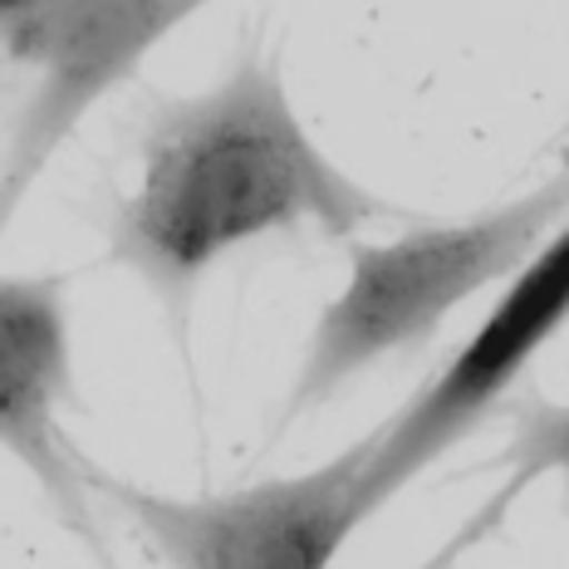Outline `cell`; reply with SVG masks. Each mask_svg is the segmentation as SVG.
<instances>
[{
    "instance_id": "5",
    "label": "cell",
    "mask_w": 569,
    "mask_h": 569,
    "mask_svg": "<svg viewBox=\"0 0 569 569\" xmlns=\"http://www.w3.org/2000/svg\"><path fill=\"white\" fill-rule=\"evenodd\" d=\"M569 325V221L545 236L536 256L511 276L481 329L457 349L432 383L422 388L398 418L378 427L373 461L363 471V511H378L388 496H398L418 471H427L442 452H452L461 437L496 408L530 359Z\"/></svg>"
},
{
    "instance_id": "2",
    "label": "cell",
    "mask_w": 569,
    "mask_h": 569,
    "mask_svg": "<svg viewBox=\"0 0 569 569\" xmlns=\"http://www.w3.org/2000/svg\"><path fill=\"white\" fill-rule=\"evenodd\" d=\"M560 217H569V168L486 217L418 227L388 246H353L349 284L325 305L305 349L295 412L325 402L343 378L373 369L388 353L432 339L457 305L511 280Z\"/></svg>"
},
{
    "instance_id": "1",
    "label": "cell",
    "mask_w": 569,
    "mask_h": 569,
    "mask_svg": "<svg viewBox=\"0 0 569 569\" xmlns=\"http://www.w3.org/2000/svg\"><path fill=\"white\" fill-rule=\"evenodd\" d=\"M383 217L393 211L305 133L276 59L241 54L217 89L148 118L138 187L109 217V256L148 280L182 329L221 256L295 227L353 236Z\"/></svg>"
},
{
    "instance_id": "4",
    "label": "cell",
    "mask_w": 569,
    "mask_h": 569,
    "mask_svg": "<svg viewBox=\"0 0 569 569\" xmlns=\"http://www.w3.org/2000/svg\"><path fill=\"white\" fill-rule=\"evenodd\" d=\"M373 447L378 427L315 471L197 501L142 491L84 461L79 477L84 486H99L172 569H329L343 540L369 520L363 471L373 461Z\"/></svg>"
},
{
    "instance_id": "3",
    "label": "cell",
    "mask_w": 569,
    "mask_h": 569,
    "mask_svg": "<svg viewBox=\"0 0 569 569\" xmlns=\"http://www.w3.org/2000/svg\"><path fill=\"white\" fill-rule=\"evenodd\" d=\"M201 6L211 0H0V69L26 74L0 152V231L79 118Z\"/></svg>"
},
{
    "instance_id": "7",
    "label": "cell",
    "mask_w": 569,
    "mask_h": 569,
    "mask_svg": "<svg viewBox=\"0 0 569 569\" xmlns=\"http://www.w3.org/2000/svg\"><path fill=\"white\" fill-rule=\"evenodd\" d=\"M501 461L511 467V486H506V496L496 501V511H501L516 491H526L536 477H545V471L569 477V402H550L540 393L520 398L511 408V442H506Z\"/></svg>"
},
{
    "instance_id": "6",
    "label": "cell",
    "mask_w": 569,
    "mask_h": 569,
    "mask_svg": "<svg viewBox=\"0 0 569 569\" xmlns=\"http://www.w3.org/2000/svg\"><path fill=\"white\" fill-rule=\"evenodd\" d=\"M74 398L69 373V310L59 276H0V447L20 457L50 506L103 560L89 520V486L59 432V408Z\"/></svg>"
}]
</instances>
